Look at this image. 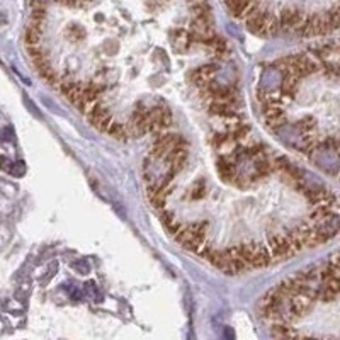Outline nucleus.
<instances>
[{"mask_svg": "<svg viewBox=\"0 0 340 340\" xmlns=\"http://www.w3.org/2000/svg\"><path fill=\"white\" fill-rule=\"evenodd\" d=\"M85 291L90 294V296L94 298V301H101V300H102L99 289L96 288V284H94V282H87V284H85Z\"/></svg>", "mask_w": 340, "mask_h": 340, "instance_id": "nucleus-19", "label": "nucleus"}, {"mask_svg": "<svg viewBox=\"0 0 340 340\" xmlns=\"http://www.w3.org/2000/svg\"><path fill=\"white\" fill-rule=\"evenodd\" d=\"M245 19H247L248 31L257 34V36H271V34L277 33L279 29L277 17L271 14L269 10L262 9L260 5H257Z\"/></svg>", "mask_w": 340, "mask_h": 340, "instance_id": "nucleus-2", "label": "nucleus"}, {"mask_svg": "<svg viewBox=\"0 0 340 340\" xmlns=\"http://www.w3.org/2000/svg\"><path fill=\"white\" fill-rule=\"evenodd\" d=\"M191 198L196 199V201H199V199L206 198V182H204V179H199V180H196V182L192 184V187H191Z\"/></svg>", "mask_w": 340, "mask_h": 340, "instance_id": "nucleus-17", "label": "nucleus"}, {"mask_svg": "<svg viewBox=\"0 0 340 340\" xmlns=\"http://www.w3.org/2000/svg\"><path fill=\"white\" fill-rule=\"evenodd\" d=\"M5 22H7V17L3 16L2 10H0V24H5Z\"/></svg>", "mask_w": 340, "mask_h": 340, "instance_id": "nucleus-21", "label": "nucleus"}, {"mask_svg": "<svg viewBox=\"0 0 340 340\" xmlns=\"http://www.w3.org/2000/svg\"><path fill=\"white\" fill-rule=\"evenodd\" d=\"M279 21V28H284L288 29V31H300L301 26L305 24L306 21V14L303 12L301 9H298V7L294 5H289V7H284L281 12V16L277 17Z\"/></svg>", "mask_w": 340, "mask_h": 340, "instance_id": "nucleus-5", "label": "nucleus"}, {"mask_svg": "<svg viewBox=\"0 0 340 340\" xmlns=\"http://www.w3.org/2000/svg\"><path fill=\"white\" fill-rule=\"evenodd\" d=\"M187 158H189V153H187L186 145H184V143H180L179 146H175V148H173L172 152L167 155L169 173H172V175L175 177L177 173L182 172V170L187 167Z\"/></svg>", "mask_w": 340, "mask_h": 340, "instance_id": "nucleus-6", "label": "nucleus"}, {"mask_svg": "<svg viewBox=\"0 0 340 340\" xmlns=\"http://www.w3.org/2000/svg\"><path fill=\"white\" fill-rule=\"evenodd\" d=\"M7 172L12 173L14 177H22V175L26 173V165H24V162H16V164L12 162Z\"/></svg>", "mask_w": 340, "mask_h": 340, "instance_id": "nucleus-18", "label": "nucleus"}, {"mask_svg": "<svg viewBox=\"0 0 340 340\" xmlns=\"http://www.w3.org/2000/svg\"><path fill=\"white\" fill-rule=\"evenodd\" d=\"M296 130L300 131V133L303 135V136H306V135H313V133H315V130H316L315 119H313L311 116H305L303 119L298 121Z\"/></svg>", "mask_w": 340, "mask_h": 340, "instance_id": "nucleus-15", "label": "nucleus"}, {"mask_svg": "<svg viewBox=\"0 0 340 340\" xmlns=\"http://www.w3.org/2000/svg\"><path fill=\"white\" fill-rule=\"evenodd\" d=\"M218 172H220V177L221 180L225 184H233V180H235L238 170H237V165L235 162H233L232 157H226V155H221L220 158H218Z\"/></svg>", "mask_w": 340, "mask_h": 340, "instance_id": "nucleus-10", "label": "nucleus"}, {"mask_svg": "<svg viewBox=\"0 0 340 340\" xmlns=\"http://www.w3.org/2000/svg\"><path fill=\"white\" fill-rule=\"evenodd\" d=\"M235 139H233V136L228 133V131H223V133H216L213 136V146L218 150H221V152H230V150L233 148V145H235ZM233 152V150H232Z\"/></svg>", "mask_w": 340, "mask_h": 340, "instance_id": "nucleus-12", "label": "nucleus"}, {"mask_svg": "<svg viewBox=\"0 0 340 340\" xmlns=\"http://www.w3.org/2000/svg\"><path fill=\"white\" fill-rule=\"evenodd\" d=\"M339 28V10L337 7L330 10L327 14H316L313 17H306L305 24L301 26V29L298 33L301 36H322V34H328L337 31Z\"/></svg>", "mask_w": 340, "mask_h": 340, "instance_id": "nucleus-1", "label": "nucleus"}, {"mask_svg": "<svg viewBox=\"0 0 340 340\" xmlns=\"http://www.w3.org/2000/svg\"><path fill=\"white\" fill-rule=\"evenodd\" d=\"M264 118L267 128L272 131H277L286 124V112L282 105H264Z\"/></svg>", "mask_w": 340, "mask_h": 340, "instance_id": "nucleus-9", "label": "nucleus"}, {"mask_svg": "<svg viewBox=\"0 0 340 340\" xmlns=\"http://www.w3.org/2000/svg\"><path fill=\"white\" fill-rule=\"evenodd\" d=\"M313 298L309 296V294L306 293H296L294 296H291L286 303H288V308L293 311V315L296 316L298 320L301 318V316H305L306 313L311 309L313 306Z\"/></svg>", "mask_w": 340, "mask_h": 340, "instance_id": "nucleus-7", "label": "nucleus"}, {"mask_svg": "<svg viewBox=\"0 0 340 340\" xmlns=\"http://www.w3.org/2000/svg\"><path fill=\"white\" fill-rule=\"evenodd\" d=\"M87 118H89L92 126H96L97 130H101V131H107L111 123L114 121L112 114L109 112V109H105L104 105H102V102H99V104L87 114Z\"/></svg>", "mask_w": 340, "mask_h": 340, "instance_id": "nucleus-8", "label": "nucleus"}, {"mask_svg": "<svg viewBox=\"0 0 340 340\" xmlns=\"http://www.w3.org/2000/svg\"><path fill=\"white\" fill-rule=\"evenodd\" d=\"M269 250L272 255V260L289 259V257L298 254V248L289 240L286 233H277V235H269Z\"/></svg>", "mask_w": 340, "mask_h": 340, "instance_id": "nucleus-3", "label": "nucleus"}, {"mask_svg": "<svg viewBox=\"0 0 340 340\" xmlns=\"http://www.w3.org/2000/svg\"><path fill=\"white\" fill-rule=\"evenodd\" d=\"M105 133H109L112 136V138L116 139H128V131H126V126L124 124L118 123V121H112L111 126H109V130L105 131Z\"/></svg>", "mask_w": 340, "mask_h": 340, "instance_id": "nucleus-16", "label": "nucleus"}, {"mask_svg": "<svg viewBox=\"0 0 340 340\" xmlns=\"http://www.w3.org/2000/svg\"><path fill=\"white\" fill-rule=\"evenodd\" d=\"M177 37L172 41L173 44V50L179 51V53H186L189 50V44H191V37H189L187 31H177Z\"/></svg>", "mask_w": 340, "mask_h": 340, "instance_id": "nucleus-14", "label": "nucleus"}, {"mask_svg": "<svg viewBox=\"0 0 340 340\" xmlns=\"http://www.w3.org/2000/svg\"><path fill=\"white\" fill-rule=\"evenodd\" d=\"M216 73H218L216 65H206V67L198 68V70L192 73V80H194V84L203 90V89H206L211 82H214Z\"/></svg>", "mask_w": 340, "mask_h": 340, "instance_id": "nucleus-11", "label": "nucleus"}, {"mask_svg": "<svg viewBox=\"0 0 340 340\" xmlns=\"http://www.w3.org/2000/svg\"><path fill=\"white\" fill-rule=\"evenodd\" d=\"M298 332L293 330L289 323H274L272 325V337H277V339H286V337H298Z\"/></svg>", "mask_w": 340, "mask_h": 340, "instance_id": "nucleus-13", "label": "nucleus"}, {"mask_svg": "<svg viewBox=\"0 0 340 340\" xmlns=\"http://www.w3.org/2000/svg\"><path fill=\"white\" fill-rule=\"evenodd\" d=\"M73 267L80 272V274H87V272H89V264H87L85 260H78V262H75Z\"/></svg>", "mask_w": 340, "mask_h": 340, "instance_id": "nucleus-20", "label": "nucleus"}, {"mask_svg": "<svg viewBox=\"0 0 340 340\" xmlns=\"http://www.w3.org/2000/svg\"><path fill=\"white\" fill-rule=\"evenodd\" d=\"M180 143H184V141L179 135L157 136L152 152H150V160H164V158H167V155L172 152L175 146H179Z\"/></svg>", "mask_w": 340, "mask_h": 340, "instance_id": "nucleus-4", "label": "nucleus"}]
</instances>
